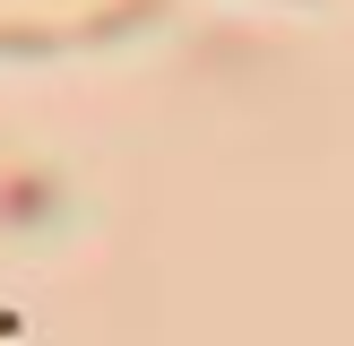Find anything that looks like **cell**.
Listing matches in <instances>:
<instances>
[{
  "label": "cell",
  "instance_id": "cell-1",
  "mask_svg": "<svg viewBox=\"0 0 354 346\" xmlns=\"http://www.w3.org/2000/svg\"><path fill=\"white\" fill-rule=\"evenodd\" d=\"M173 17V0H95V9L69 26V44H86V52H113V44H130V35H147V26H165Z\"/></svg>",
  "mask_w": 354,
  "mask_h": 346
},
{
  "label": "cell",
  "instance_id": "cell-2",
  "mask_svg": "<svg viewBox=\"0 0 354 346\" xmlns=\"http://www.w3.org/2000/svg\"><path fill=\"white\" fill-rule=\"evenodd\" d=\"M52 217H61V173L44 165L0 173V225H52Z\"/></svg>",
  "mask_w": 354,
  "mask_h": 346
},
{
  "label": "cell",
  "instance_id": "cell-3",
  "mask_svg": "<svg viewBox=\"0 0 354 346\" xmlns=\"http://www.w3.org/2000/svg\"><path fill=\"white\" fill-rule=\"evenodd\" d=\"M69 44V26H44V17H0V61H52Z\"/></svg>",
  "mask_w": 354,
  "mask_h": 346
}]
</instances>
